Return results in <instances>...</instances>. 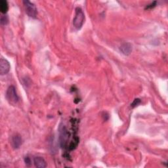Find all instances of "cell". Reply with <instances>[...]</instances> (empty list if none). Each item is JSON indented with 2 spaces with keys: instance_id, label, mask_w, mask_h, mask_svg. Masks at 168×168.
<instances>
[{
  "instance_id": "obj_1",
  "label": "cell",
  "mask_w": 168,
  "mask_h": 168,
  "mask_svg": "<svg viewBox=\"0 0 168 168\" xmlns=\"http://www.w3.org/2000/svg\"><path fill=\"white\" fill-rule=\"evenodd\" d=\"M85 21V14L80 7H76L75 10V17L73 20V25L77 29L80 30Z\"/></svg>"
},
{
  "instance_id": "obj_2",
  "label": "cell",
  "mask_w": 168,
  "mask_h": 168,
  "mask_svg": "<svg viewBox=\"0 0 168 168\" xmlns=\"http://www.w3.org/2000/svg\"><path fill=\"white\" fill-rule=\"evenodd\" d=\"M6 97L7 101H9L10 104H16L19 101V96L17 93L16 89H15V87L13 86H9L8 89H7L6 93Z\"/></svg>"
},
{
  "instance_id": "obj_3",
  "label": "cell",
  "mask_w": 168,
  "mask_h": 168,
  "mask_svg": "<svg viewBox=\"0 0 168 168\" xmlns=\"http://www.w3.org/2000/svg\"><path fill=\"white\" fill-rule=\"evenodd\" d=\"M23 3L25 7L26 14L30 17H32L34 19L36 18L37 13L36 5L33 3L28 1V0H26V1H23Z\"/></svg>"
},
{
  "instance_id": "obj_4",
  "label": "cell",
  "mask_w": 168,
  "mask_h": 168,
  "mask_svg": "<svg viewBox=\"0 0 168 168\" xmlns=\"http://www.w3.org/2000/svg\"><path fill=\"white\" fill-rule=\"evenodd\" d=\"M68 138H69V133H68L66 128L64 126H63L60 128V137H59L60 144L61 147L62 148L66 147Z\"/></svg>"
},
{
  "instance_id": "obj_5",
  "label": "cell",
  "mask_w": 168,
  "mask_h": 168,
  "mask_svg": "<svg viewBox=\"0 0 168 168\" xmlns=\"http://www.w3.org/2000/svg\"><path fill=\"white\" fill-rule=\"evenodd\" d=\"M10 68L11 66L8 61L3 58H1L0 59V74H7L9 72Z\"/></svg>"
},
{
  "instance_id": "obj_6",
  "label": "cell",
  "mask_w": 168,
  "mask_h": 168,
  "mask_svg": "<svg viewBox=\"0 0 168 168\" xmlns=\"http://www.w3.org/2000/svg\"><path fill=\"white\" fill-rule=\"evenodd\" d=\"M22 137L19 134H15L12 136L11 144L12 147L14 148L15 149L19 148L22 144Z\"/></svg>"
},
{
  "instance_id": "obj_7",
  "label": "cell",
  "mask_w": 168,
  "mask_h": 168,
  "mask_svg": "<svg viewBox=\"0 0 168 168\" xmlns=\"http://www.w3.org/2000/svg\"><path fill=\"white\" fill-rule=\"evenodd\" d=\"M120 51L125 55H129L132 52V45L129 43H124L120 48Z\"/></svg>"
},
{
  "instance_id": "obj_8",
  "label": "cell",
  "mask_w": 168,
  "mask_h": 168,
  "mask_svg": "<svg viewBox=\"0 0 168 168\" xmlns=\"http://www.w3.org/2000/svg\"><path fill=\"white\" fill-rule=\"evenodd\" d=\"M34 163L35 166L38 168H45L47 167V163L42 157H35L34 158Z\"/></svg>"
},
{
  "instance_id": "obj_9",
  "label": "cell",
  "mask_w": 168,
  "mask_h": 168,
  "mask_svg": "<svg viewBox=\"0 0 168 168\" xmlns=\"http://www.w3.org/2000/svg\"><path fill=\"white\" fill-rule=\"evenodd\" d=\"M0 10H1L2 13L6 14L9 10V5L8 3L5 0H1L0 1Z\"/></svg>"
},
{
  "instance_id": "obj_10",
  "label": "cell",
  "mask_w": 168,
  "mask_h": 168,
  "mask_svg": "<svg viewBox=\"0 0 168 168\" xmlns=\"http://www.w3.org/2000/svg\"><path fill=\"white\" fill-rule=\"evenodd\" d=\"M9 22V19L8 17H7V15H2L1 17V20H0V22H1V25H7Z\"/></svg>"
},
{
  "instance_id": "obj_11",
  "label": "cell",
  "mask_w": 168,
  "mask_h": 168,
  "mask_svg": "<svg viewBox=\"0 0 168 168\" xmlns=\"http://www.w3.org/2000/svg\"><path fill=\"white\" fill-rule=\"evenodd\" d=\"M141 103V100L139 98H135L134 101L132 103V104H131V106L132 108H135V106H138L139 104Z\"/></svg>"
},
{
  "instance_id": "obj_12",
  "label": "cell",
  "mask_w": 168,
  "mask_h": 168,
  "mask_svg": "<svg viewBox=\"0 0 168 168\" xmlns=\"http://www.w3.org/2000/svg\"><path fill=\"white\" fill-rule=\"evenodd\" d=\"M156 5V2H153L145 7V9H151L152 8H154Z\"/></svg>"
},
{
  "instance_id": "obj_13",
  "label": "cell",
  "mask_w": 168,
  "mask_h": 168,
  "mask_svg": "<svg viewBox=\"0 0 168 168\" xmlns=\"http://www.w3.org/2000/svg\"><path fill=\"white\" fill-rule=\"evenodd\" d=\"M25 162L26 165L29 167L30 166V165H31V160H30V158L28 156H26L25 158Z\"/></svg>"
}]
</instances>
